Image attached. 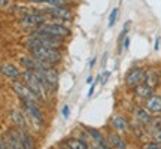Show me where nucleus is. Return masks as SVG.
Returning a JSON list of instances; mask_svg holds the SVG:
<instances>
[{"label": "nucleus", "mask_w": 161, "mask_h": 149, "mask_svg": "<svg viewBox=\"0 0 161 149\" xmlns=\"http://www.w3.org/2000/svg\"><path fill=\"white\" fill-rule=\"evenodd\" d=\"M21 79H23L24 84L31 90V92H33L36 96V98L39 100V103L48 102V97L51 96V92L46 90V86L43 85V82L39 79V76H37L35 72H31V70H24Z\"/></svg>", "instance_id": "obj_1"}, {"label": "nucleus", "mask_w": 161, "mask_h": 149, "mask_svg": "<svg viewBox=\"0 0 161 149\" xmlns=\"http://www.w3.org/2000/svg\"><path fill=\"white\" fill-rule=\"evenodd\" d=\"M29 54H31L39 61H42L46 66H51V67H55L57 64L63 61V52H61V49H57V48L36 46L33 49H30Z\"/></svg>", "instance_id": "obj_2"}, {"label": "nucleus", "mask_w": 161, "mask_h": 149, "mask_svg": "<svg viewBox=\"0 0 161 149\" xmlns=\"http://www.w3.org/2000/svg\"><path fill=\"white\" fill-rule=\"evenodd\" d=\"M19 21L24 27H29V29H37L39 25L45 24L49 21V18L42 9H35V11H29L27 8H24L23 14L19 15Z\"/></svg>", "instance_id": "obj_3"}, {"label": "nucleus", "mask_w": 161, "mask_h": 149, "mask_svg": "<svg viewBox=\"0 0 161 149\" xmlns=\"http://www.w3.org/2000/svg\"><path fill=\"white\" fill-rule=\"evenodd\" d=\"M19 103L23 106L24 113L27 115L29 121L37 127V130H40L42 125L45 124V115H43V110L40 109L39 103L37 102H27V100H19Z\"/></svg>", "instance_id": "obj_4"}, {"label": "nucleus", "mask_w": 161, "mask_h": 149, "mask_svg": "<svg viewBox=\"0 0 161 149\" xmlns=\"http://www.w3.org/2000/svg\"><path fill=\"white\" fill-rule=\"evenodd\" d=\"M42 11L45 12L48 18L55 23H70L73 19V12L69 8V5L64 6H49L46 5Z\"/></svg>", "instance_id": "obj_5"}, {"label": "nucleus", "mask_w": 161, "mask_h": 149, "mask_svg": "<svg viewBox=\"0 0 161 149\" xmlns=\"http://www.w3.org/2000/svg\"><path fill=\"white\" fill-rule=\"evenodd\" d=\"M37 30L42 31V33H46V35L54 36V37H58V39H63V40H66L70 36L69 25H66L63 23H45L42 25H39Z\"/></svg>", "instance_id": "obj_6"}, {"label": "nucleus", "mask_w": 161, "mask_h": 149, "mask_svg": "<svg viewBox=\"0 0 161 149\" xmlns=\"http://www.w3.org/2000/svg\"><path fill=\"white\" fill-rule=\"evenodd\" d=\"M143 74H145V67H140V66H134L125 73V78H124V84H125L127 88L133 90L134 86H137L139 84L143 82Z\"/></svg>", "instance_id": "obj_7"}, {"label": "nucleus", "mask_w": 161, "mask_h": 149, "mask_svg": "<svg viewBox=\"0 0 161 149\" xmlns=\"http://www.w3.org/2000/svg\"><path fill=\"white\" fill-rule=\"evenodd\" d=\"M12 90H14V92L18 96V98L19 100H27V102H37L39 103V100L36 98V96L31 92V90H30L29 86L24 84L23 80H12Z\"/></svg>", "instance_id": "obj_8"}, {"label": "nucleus", "mask_w": 161, "mask_h": 149, "mask_svg": "<svg viewBox=\"0 0 161 149\" xmlns=\"http://www.w3.org/2000/svg\"><path fill=\"white\" fill-rule=\"evenodd\" d=\"M143 84H146L152 90H155L157 86L161 84V72L157 67H148V69H145Z\"/></svg>", "instance_id": "obj_9"}, {"label": "nucleus", "mask_w": 161, "mask_h": 149, "mask_svg": "<svg viewBox=\"0 0 161 149\" xmlns=\"http://www.w3.org/2000/svg\"><path fill=\"white\" fill-rule=\"evenodd\" d=\"M5 139L8 143V149H24L23 143H21V131L15 128H9L5 133Z\"/></svg>", "instance_id": "obj_10"}, {"label": "nucleus", "mask_w": 161, "mask_h": 149, "mask_svg": "<svg viewBox=\"0 0 161 149\" xmlns=\"http://www.w3.org/2000/svg\"><path fill=\"white\" fill-rule=\"evenodd\" d=\"M0 73L11 80L21 79V76H23V72L18 69V66H15V64H12V63H2L0 64Z\"/></svg>", "instance_id": "obj_11"}, {"label": "nucleus", "mask_w": 161, "mask_h": 149, "mask_svg": "<svg viewBox=\"0 0 161 149\" xmlns=\"http://www.w3.org/2000/svg\"><path fill=\"white\" fill-rule=\"evenodd\" d=\"M11 119L18 130H29V118H27V115L24 113V110L19 109L11 110Z\"/></svg>", "instance_id": "obj_12"}, {"label": "nucleus", "mask_w": 161, "mask_h": 149, "mask_svg": "<svg viewBox=\"0 0 161 149\" xmlns=\"http://www.w3.org/2000/svg\"><path fill=\"white\" fill-rule=\"evenodd\" d=\"M133 116H134V119L137 121L140 125H143V127H148L149 122L152 121V113H151L145 106H137V108H134Z\"/></svg>", "instance_id": "obj_13"}, {"label": "nucleus", "mask_w": 161, "mask_h": 149, "mask_svg": "<svg viewBox=\"0 0 161 149\" xmlns=\"http://www.w3.org/2000/svg\"><path fill=\"white\" fill-rule=\"evenodd\" d=\"M110 127L115 130L116 133H128L130 131V124L125 119V116L122 115H114L110 119Z\"/></svg>", "instance_id": "obj_14"}, {"label": "nucleus", "mask_w": 161, "mask_h": 149, "mask_svg": "<svg viewBox=\"0 0 161 149\" xmlns=\"http://www.w3.org/2000/svg\"><path fill=\"white\" fill-rule=\"evenodd\" d=\"M145 108L149 110L152 115H161V96L152 94L145 100Z\"/></svg>", "instance_id": "obj_15"}, {"label": "nucleus", "mask_w": 161, "mask_h": 149, "mask_svg": "<svg viewBox=\"0 0 161 149\" xmlns=\"http://www.w3.org/2000/svg\"><path fill=\"white\" fill-rule=\"evenodd\" d=\"M106 142L109 143V146L112 149H127V142L121 137L119 133L116 131L109 133L108 137H106Z\"/></svg>", "instance_id": "obj_16"}, {"label": "nucleus", "mask_w": 161, "mask_h": 149, "mask_svg": "<svg viewBox=\"0 0 161 149\" xmlns=\"http://www.w3.org/2000/svg\"><path fill=\"white\" fill-rule=\"evenodd\" d=\"M133 92H134V96H136L137 98H140V100H146L149 96L154 94V90L149 88L146 84L142 82V84H139L137 86H134V88H133Z\"/></svg>", "instance_id": "obj_17"}, {"label": "nucleus", "mask_w": 161, "mask_h": 149, "mask_svg": "<svg viewBox=\"0 0 161 149\" xmlns=\"http://www.w3.org/2000/svg\"><path fill=\"white\" fill-rule=\"evenodd\" d=\"M64 146H66V149H90V145L86 143V140L76 137L66 139L64 140Z\"/></svg>", "instance_id": "obj_18"}, {"label": "nucleus", "mask_w": 161, "mask_h": 149, "mask_svg": "<svg viewBox=\"0 0 161 149\" xmlns=\"http://www.w3.org/2000/svg\"><path fill=\"white\" fill-rule=\"evenodd\" d=\"M19 131H21V143L24 149H37L35 137L29 130H19Z\"/></svg>", "instance_id": "obj_19"}, {"label": "nucleus", "mask_w": 161, "mask_h": 149, "mask_svg": "<svg viewBox=\"0 0 161 149\" xmlns=\"http://www.w3.org/2000/svg\"><path fill=\"white\" fill-rule=\"evenodd\" d=\"M85 131H86V136L94 142V145H100V143H103V142H106V139H104V136L102 134V131H98L97 128L85 127Z\"/></svg>", "instance_id": "obj_20"}, {"label": "nucleus", "mask_w": 161, "mask_h": 149, "mask_svg": "<svg viewBox=\"0 0 161 149\" xmlns=\"http://www.w3.org/2000/svg\"><path fill=\"white\" fill-rule=\"evenodd\" d=\"M161 128V116H152V121L149 122V125H148V133H152Z\"/></svg>", "instance_id": "obj_21"}, {"label": "nucleus", "mask_w": 161, "mask_h": 149, "mask_svg": "<svg viewBox=\"0 0 161 149\" xmlns=\"http://www.w3.org/2000/svg\"><path fill=\"white\" fill-rule=\"evenodd\" d=\"M116 18H118V8H114L109 15V27H114V25H115Z\"/></svg>", "instance_id": "obj_22"}, {"label": "nucleus", "mask_w": 161, "mask_h": 149, "mask_svg": "<svg viewBox=\"0 0 161 149\" xmlns=\"http://www.w3.org/2000/svg\"><path fill=\"white\" fill-rule=\"evenodd\" d=\"M142 149H161V145L152 140V142H146V143H143Z\"/></svg>", "instance_id": "obj_23"}, {"label": "nucleus", "mask_w": 161, "mask_h": 149, "mask_svg": "<svg viewBox=\"0 0 161 149\" xmlns=\"http://www.w3.org/2000/svg\"><path fill=\"white\" fill-rule=\"evenodd\" d=\"M151 137H152L154 142H157V143L161 145V128H158V130H155V131L151 133Z\"/></svg>", "instance_id": "obj_24"}, {"label": "nucleus", "mask_w": 161, "mask_h": 149, "mask_svg": "<svg viewBox=\"0 0 161 149\" xmlns=\"http://www.w3.org/2000/svg\"><path fill=\"white\" fill-rule=\"evenodd\" d=\"M0 149H8V143H6L5 134H0Z\"/></svg>", "instance_id": "obj_25"}, {"label": "nucleus", "mask_w": 161, "mask_h": 149, "mask_svg": "<svg viewBox=\"0 0 161 149\" xmlns=\"http://www.w3.org/2000/svg\"><path fill=\"white\" fill-rule=\"evenodd\" d=\"M128 46H130V37L125 36L124 40H122V49H128Z\"/></svg>", "instance_id": "obj_26"}, {"label": "nucleus", "mask_w": 161, "mask_h": 149, "mask_svg": "<svg viewBox=\"0 0 161 149\" xmlns=\"http://www.w3.org/2000/svg\"><path fill=\"white\" fill-rule=\"evenodd\" d=\"M109 76H110V73L109 72H104L103 74H102V84H106V82H108V79H109Z\"/></svg>", "instance_id": "obj_27"}, {"label": "nucleus", "mask_w": 161, "mask_h": 149, "mask_svg": "<svg viewBox=\"0 0 161 149\" xmlns=\"http://www.w3.org/2000/svg\"><path fill=\"white\" fill-rule=\"evenodd\" d=\"M9 3H11V0H0V9H3V8H6V6H9Z\"/></svg>", "instance_id": "obj_28"}, {"label": "nucleus", "mask_w": 161, "mask_h": 149, "mask_svg": "<svg viewBox=\"0 0 161 149\" xmlns=\"http://www.w3.org/2000/svg\"><path fill=\"white\" fill-rule=\"evenodd\" d=\"M69 113H70L69 106H64V108H63V116H64V118H69Z\"/></svg>", "instance_id": "obj_29"}, {"label": "nucleus", "mask_w": 161, "mask_h": 149, "mask_svg": "<svg viewBox=\"0 0 161 149\" xmlns=\"http://www.w3.org/2000/svg\"><path fill=\"white\" fill-rule=\"evenodd\" d=\"M29 2H31V3H36V5H45L46 0H29Z\"/></svg>", "instance_id": "obj_30"}, {"label": "nucleus", "mask_w": 161, "mask_h": 149, "mask_svg": "<svg viewBox=\"0 0 161 149\" xmlns=\"http://www.w3.org/2000/svg\"><path fill=\"white\" fill-rule=\"evenodd\" d=\"M154 49H155V51L160 49V39H158V37H155V45H154Z\"/></svg>", "instance_id": "obj_31"}, {"label": "nucleus", "mask_w": 161, "mask_h": 149, "mask_svg": "<svg viewBox=\"0 0 161 149\" xmlns=\"http://www.w3.org/2000/svg\"><path fill=\"white\" fill-rule=\"evenodd\" d=\"M96 60H97V58L94 57V58H92V60H91V61H90V67H92V66L96 64Z\"/></svg>", "instance_id": "obj_32"}, {"label": "nucleus", "mask_w": 161, "mask_h": 149, "mask_svg": "<svg viewBox=\"0 0 161 149\" xmlns=\"http://www.w3.org/2000/svg\"><path fill=\"white\" fill-rule=\"evenodd\" d=\"M90 149H100V148H98L97 145H92V146H90Z\"/></svg>", "instance_id": "obj_33"}, {"label": "nucleus", "mask_w": 161, "mask_h": 149, "mask_svg": "<svg viewBox=\"0 0 161 149\" xmlns=\"http://www.w3.org/2000/svg\"><path fill=\"white\" fill-rule=\"evenodd\" d=\"M67 2H70V0H67Z\"/></svg>", "instance_id": "obj_34"}]
</instances>
